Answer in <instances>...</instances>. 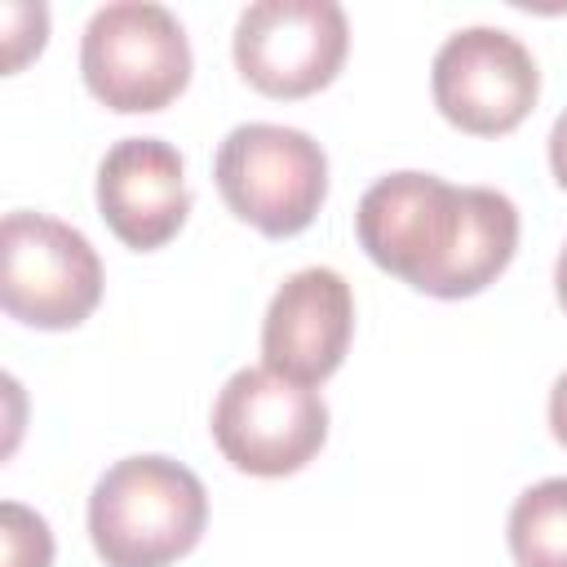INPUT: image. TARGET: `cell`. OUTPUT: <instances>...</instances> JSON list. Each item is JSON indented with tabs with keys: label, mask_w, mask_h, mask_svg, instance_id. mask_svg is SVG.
<instances>
[{
	"label": "cell",
	"mask_w": 567,
	"mask_h": 567,
	"mask_svg": "<svg viewBox=\"0 0 567 567\" xmlns=\"http://www.w3.org/2000/svg\"><path fill=\"white\" fill-rule=\"evenodd\" d=\"M208 523V492L173 456H124L89 496V536L106 567H168L186 558Z\"/></svg>",
	"instance_id": "cell-1"
},
{
	"label": "cell",
	"mask_w": 567,
	"mask_h": 567,
	"mask_svg": "<svg viewBox=\"0 0 567 567\" xmlns=\"http://www.w3.org/2000/svg\"><path fill=\"white\" fill-rule=\"evenodd\" d=\"M213 177L239 221L288 239L315 221L328 195V155L301 128L252 120L221 137Z\"/></svg>",
	"instance_id": "cell-2"
},
{
	"label": "cell",
	"mask_w": 567,
	"mask_h": 567,
	"mask_svg": "<svg viewBox=\"0 0 567 567\" xmlns=\"http://www.w3.org/2000/svg\"><path fill=\"white\" fill-rule=\"evenodd\" d=\"M80 71L89 93L120 115L164 111L190 84V44L164 4L115 0L89 18Z\"/></svg>",
	"instance_id": "cell-3"
},
{
	"label": "cell",
	"mask_w": 567,
	"mask_h": 567,
	"mask_svg": "<svg viewBox=\"0 0 567 567\" xmlns=\"http://www.w3.org/2000/svg\"><path fill=\"white\" fill-rule=\"evenodd\" d=\"M0 301L27 328H75L102 301V261L75 226L49 213H9L0 221Z\"/></svg>",
	"instance_id": "cell-4"
},
{
	"label": "cell",
	"mask_w": 567,
	"mask_h": 567,
	"mask_svg": "<svg viewBox=\"0 0 567 567\" xmlns=\"http://www.w3.org/2000/svg\"><path fill=\"white\" fill-rule=\"evenodd\" d=\"M213 439L221 456L257 478H284L310 465L328 439V403L275 368H239L213 403Z\"/></svg>",
	"instance_id": "cell-5"
},
{
	"label": "cell",
	"mask_w": 567,
	"mask_h": 567,
	"mask_svg": "<svg viewBox=\"0 0 567 567\" xmlns=\"http://www.w3.org/2000/svg\"><path fill=\"white\" fill-rule=\"evenodd\" d=\"M465 226V186H452L434 173H390L372 182L354 208V235L363 252L412 284L416 292L439 288L452 248Z\"/></svg>",
	"instance_id": "cell-6"
},
{
	"label": "cell",
	"mask_w": 567,
	"mask_h": 567,
	"mask_svg": "<svg viewBox=\"0 0 567 567\" xmlns=\"http://www.w3.org/2000/svg\"><path fill=\"white\" fill-rule=\"evenodd\" d=\"M350 22L337 0H257L235 22V66L266 97H306L337 80Z\"/></svg>",
	"instance_id": "cell-7"
},
{
	"label": "cell",
	"mask_w": 567,
	"mask_h": 567,
	"mask_svg": "<svg viewBox=\"0 0 567 567\" xmlns=\"http://www.w3.org/2000/svg\"><path fill=\"white\" fill-rule=\"evenodd\" d=\"M430 89L447 124L474 137H501L536 106L540 71L518 35L501 27H465L439 44Z\"/></svg>",
	"instance_id": "cell-8"
},
{
	"label": "cell",
	"mask_w": 567,
	"mask_h": 567,
	"mask_svg": "<svg viewBox=\"0 0 567 567\" xmlns=\"http://www.w3.org/2000/svg\"><path fill=\"white\" fill-rule=\"evenodd\" d=\"M354 337V292L332 266H306L279 284L261 319L266 368L319 385L328 381Z\"/></svg>",
	"instance_id": "cell-9"
},
{
	"label": "cell",
	"mask_w": 567,
	"mask_h": 567,
	"mask_svg": "<svg viewBox=\"0 0 567 567\" xmlns=\"http://www.w3.org/2000/svg\"><path fill=\"white\" fill-rule=\"evenodd\" d=\"M97 208L111 235L137 252L168 244L186 213V164L164 137H124L97 164Z\"/></svg>",
	"instance_id": "cell-10"
},
{
	"label": "cell",
	"mask_w": 567,
	"mask_h": 567,
	"mask_svg": "<svg viewBox=\"0 0 567 567\" xmlns=\"http://www.w3.org/2000/svg\"><path fill=\"white\" fill-rule=\"evenodd\" d=\"M514 248H518L514 199L492 186H465V226H461V239L452 248V261L434 288V297L461 301V297L483 292L514 261Z\"/></svg>",
	"instance_id": "cell-11"
},
{
	"label": "cell",
	"mask_w": 567,
	"mask_h": 567,
	"mask_svg": "<svg viewBox=\"0 0 567 567\" xmlns=\"http://www.w3.org/2000/svg\"><path fill=\"white\" fill-rule=\"evenodd\" d=\"M509 554L518 567H567V478H545L509 505Z\"/></svg>",
	"instance_id": "cell-12"
},
{
	"label": "cell",
	"mask_w": 567,
	"mask_h": 567,
	"mask_svg": "<svg viewBox=\"0 0 567 567\" xmlns=\"http://www.w3.org/2000/svg\"><path fill=\"white\" fill-rule=\"evenodd\" d=\"M0 567H53L49 523L18 501L0 505Z\"/></svg>",
	"instance_id": "cell-13"
},
{
	"label": "cell",
	"mask_w": 567,
	"mask_h": 567,
	"mask_svg": "<svg viewBox=\"0 0 567 567\" xmlns=\"http://www.w3.org/2000/svg\"><path fill=\"white\" fill-rule=\"evenodd\" d=\"M4 71H22L27 58H35L44 49L49 35V9L44 4H4Z\"/></svg>",
	"instance_id": "cell-14"
},
{
	"label": "cell",
	"mask_w": 567,
	"mask_h": 567,
	"mask_svg": "<svg viewBox=\"0 0 567 567\" xmlns=\"http://www.w3.org/2000/svg\"><path fill=\"white\" fill-rule=\"evenodd\" d=\"M549 168H554V177H558V186L567 190V111L554 120V128H549Z\"/></svg>",
	"instance_id": "cell-15"
},
{
	"label": "cell",
	"mask_w": 567,
	"mask_h": 567,
	"mask_svg": "<svg viewBox=\"0 0 567 567\" xmlns=\"http://www.w3.org/2000/svg\"><path fill=\"white\" fill-rule=\"evenodd\" d=\"M549 430H554V439L567 447V372L554 381V390H549Z\"/></svg>",
	"instance_id": "cell-16"
},
{
	"label": "cell",
	"mask_w": 567,
	"mask_h": 567,
	"mask_svg": "<svg viewBox=\"0 0 567 567\" xmlns=\"http://www.w3.org/2000/svg\"><path fill=\"white\" fill-rule=\"evenodd\" d=\"M554 288H558V306L567 310V244L558 252V266H554Z\"/></svg>",
	"instance_id": "cell-17"
}]
</instances>
